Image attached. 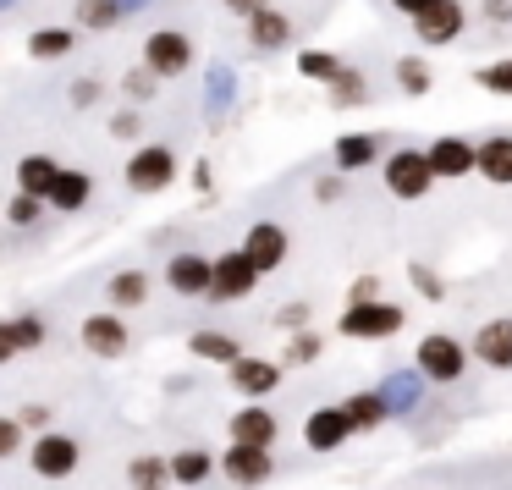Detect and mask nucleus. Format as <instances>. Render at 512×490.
<instances>
[{
  "instance_id": "1",
  "label": "nucleus",
  "mask_w": 512,
  "mask_h": 490,
  "mask_svg": "<svg viewBox=\"0 0 512 490\" xmlns=\"http://www.w3.org/2000/svg\"><path fill=\"white\" fill-rule=\"evenodd\" d=\"M463 364H468L463 342H457V336H446V331H430V336L419 342V353H413L419 380H441V386H452V380L463 375Z\"/></svg>"
},
{
  "instance_id": "2",
  "label": "nucleus",
  "mask_w": 512,
  "mask_h": 490,
  "mask_svg": "<svg viewBox=\"0 0 512 490\" xmlns=\"http://www.w3.org/2000/svg\"><path fill=\"white\" fill-rule=\"evenodd\" d=\"M402 325H408V314H402L397 303H353L336 331L353 336V342H386V336L402 331Z\"/></svg>"
},
{
  "instance_id": "3",
  "label": "nucleus",
  "mask_w": 512,
  "mask_h": 490,
  "mask_svg": "<svg viewBox=\"0 0 512 490\" xmlns=\"http://www.w3.org/2000/svg\"><path fill=\"white\" fill-rule=\"evenodd\" d=\"M177 182V155H171L166 144H144L133 149V160H127V188L133 193H160Z\"/></svg>"
},
{
  "instance_id": "4",
  "label": "nucleus",
  "mask_w": 512,
  "mask_h": 490,
  "mask_svg": "<svg viewBox=\"0 0 512 490\" xmlns=\"http://www.w3.org/2000/svg\"><path fill=\"white\" fill-rule=\"evenodd\" d=\"M193 67V39L177 34V28H160V34H149L144 45V72H155V78H182V72Z\"/></svg>"
},
{
  "instance_id": "5",
  "label": "nucleus",
  "mask_w": 512,
  "mask_h": 490,
  "mask_svg": "<svg viewBox=\"0 0 512 490\" xmlns=\"http://www.w3.org/2000/svg\"><path fill=\"white\" fill-rule=\"evenodd\" d=\"M430 166H424L419 149H397V155L386 160V193L391 199H424L430 193Z\"/></svg>"
},
{
  "instance_id": "6",
  "label": "nucleus",
  "mask_w": 512,
  "mask_h": 490,
  "mask_svg": "<svg viewBox=\"0 0 512 490\" xmlns=\"http://www.w3.org/2000/svg\"><path fill=\"white\" fill-rule=\"evenodd\" d=\"M254 287H259V276H254V265H248L243 254H221V259H210V292H204V298L232 303V298H248Z\"/></svg>"
},
{
  "instance_id": "7",
  "label": "nucleus",
  "mask_w": 512,
  "mask_h": 490,
  "mask_svg": "<svg viewBox=\"0 0 512 490\" xmlns=\"http://www.w3.org/2000/svg\"><path fill=\"white\" fill-rule=\"evenodd\" d=\"M237 254L254 265V276H265V270H276L281 259H287V232H281L276 221H259V226H248V237H243Z\"/></svg>"
},
{
  "instance_id": "8",
  "label": "nucleus",
  "mask_w": 512,
  "mask_h": 490,
  "mask_svg": "<svg viewBox=\"0 0 512 490\" xmlns=\"http://www.w3.org/2000/svg\"><path fill=\"white\" fill-rule=\"evenodd\" d=\"M78 441H72V435H56V430H45L34 441V474L39 479H67L72 468H78Z\"/></svg>"
},
{
  "instance_id": "9",
  "label": "nucleus",
  "mask_w": 512,
  "mask_h": 490,
  "mask_svg": "<svg viewBox=\"0 0 512 490\" xmlns=\"http://www.w3.org/2000/svg\"><path fill=\"white\" fill-rule=\"evenodd\" d=\"M375 397H380V408H386V419H408V413H419V402H424L419 369H391L386 386H380Z\"/></svg>"
},
{
  "instance_id": "10",
  "label": "nucleus",
  "mask_w": 512,
  "mask_h": 490,
  "mask_svg": "<svg viewBox=\"0 0 512 490\" xmlns=\"http://www.w3.org/2000/svg\"><path fill=\"white\" fill-rule=\"evenodd\" d=\"M413 34H419L424 45H452V39L463 34V6H457V0H430V6L413 17Z\"/></svg>"
},
{
  "instance_id": "11",
  "label": "nucleus",
  "mask_w": 512,
  "mask_h": 490,
  "mask_svg": "<svg viewBox=\"0 0 512 490\" xmlns=\"http://www.w3.org/2000/svg\"><path fill=\"white\" fill-rule=\"evenodd\" d=\"M221 468H226V479L232 485H265L270 474H276V457L265 452V446H226V457H221Z\"/></svg>"
},
{
  "instance_id": "12",
  "label": "nucleus",
  "mask_w": 512,
  "mask_h": 490,
  "mask_svg": "<svg viewBox=\"0 0 512 490\" xmlns=\"http://www.w3.org/2000/svg\"><path fill=\"white\" fill-rule=\"evenodd\" d=\"M78 336H83V347H89L94 358H122V353H127V325H122V314H89Z\"/></svg>"
},
{
  "instance_id": "13",
  "label": "nucleus",
  "mask_w": 512,
  "mask_h": 490,
  "mask_svg": "<svg viewBox=\"0 0 512 490\" xmlns=\"http://www.w3.org/2000/svg\"><path fill=\"white\" fill-rule=\"evenodd\" d=\"M424 166H430V177H468L474 171V144L468 138H435L424 149Z\"/></svg>"
},
{
  "instance_id": "14",
  "label": "nucleus",
  "mask_w": 512,
  "mask_h": 490,
  "mask_svg": "<svg viewBox=\"0 0 512 490\" xmlns=\"http://www.w3.org/2000/svg\"><path fill=\"white\" fill-rule=\"evenodd\" d=\"M226 375L243 397H265L281 386V364H270V358H237V364H226Z\"/></svg>"
},
{
  "instance_id": "15",
  "label": "nucleus",
  "mask_w": 512,
  "mask_h": 490,
  "mask_svg": "<svg viewBox=\"0 0 512 490\" xmlns=\"http://www.w3.org/2000/svg\"><path fill=\"white\" fill-rule=\"evenodd\" d=\"M276 430H281L276 413H265L259 402H248L243 413H232V441L237 446H265L270 452V446H276Z\"/></svg>"
},
{
  "instance_id": "16",
  "label": "nucleus",
  "mask_w": 512,
  "mask_h": 490,
  "mask_svg": "<svg viewBox=\"0 0 512 490\" xmlns=\"http://www.w3.org/2000/svg\"><path fill=\"white\" fill-rule=\"evenodd\" d=\"M166 281H171V292H182V298H204V292H210V259L177 254L166 265Z\"/></svg>"
},
{
  "instance_id": "17",
  "label": "nucleus",
  "mask_w": 512,
  "mask_h": 490,
  "mask_svg": "<svg viewBox=\"0 0 512 490\" xmlns=\"http://www.w3.org/2000/svg\"><path fill=\"white\" fill-rule=\"evenodd\" d=\"M347 419H342V408H314L309 413V424H303V441L314 446V452H336V446L347 441Z\"/></svg>"
},
{
  "instance_id": "18",
  "label": "nucleus",
  "mask_w": 512,
  "mask_h": 490,
  "mask_svg": "<svg viewBox=\"0 0 512 490\" xmlns=\"http://www.w3.org/2000/svg\"><path fill=\"white\" fill-rule=\"evenodd\" d=\"M474 353H479V364H490V369H512V320H490V325H479Z\"/></svg>"
},
{
  "instance_id": "19",
  "label": "nucleus",
  "mask_w": 512,
  "mask_h": 490,
  "mask_svg": "<svg viewBox=\"0 0 512 490\" xmlns=\"http://www.w3.org/2000/svg\"><path fill=\"white\" fill-rule=\"evenodd\" d=\"M248 39H254L259 50H281L292 39L287 12H276V6H254V12H248Z\"/></svg>"
},
{
  "instance_id": "20",
  "label": "nucleus",
  "mask_w": 512,
  "mask_h": 490,
  "mask_svg": "<svg viewBox=\"0 0 512 490\" xmlns=\"http://www.w3.org/2000/svg\"><path fill=\"white\" fill-rule=\"evenodd\" d=\"M56 160L50 155H28L23 166H17V193H23V199H34V204H45L50 199V188H56Z\"/></svg>"
},
{
  "instance_id": "21",
  "label": "nucleus",
  "mask_w": 512,
  "mask_h": 490,
  "mask_svg": "<svg viewBox=\"0 0 512 490\" xmlns=\"http://www.w3.org/2000/svg\"><path fill=\"white\" fill-rule=\"evenodd\" d=\"M474 171L490 182H512V138H485V144H474Z\"/></svg>"
},
{
  "instance_id": "22",
  "label": "nucleus",
  "mask_w": 512,
  "mask_h": 490,
  "mask_svg": "<svg viewBox=\"0 0 512 490\" xmlns=\"http://www.w3.org/2000/svg\"><path fill=\"white\" fill-rule=\"evenodd\" d=\"M89 193H94L89 171H56V188H50L45 204H56V210H83V204H89Z\"/></svg>"
},
{
  "instance_id": "23",
  "label": "nucleus",
  "mask_w": 512,
  "mask_h": 490,
  "mask_svg": "<svg viewBox=\"0 0 512 490\" xmlns=\"http://www.w3.org/2000/svg\"><path fill=\"white\" fill-rule=\"evenodd\" d=\"M369 100V78L358 67H342L331 78V111H353V105H364Z\"/></svg>"
},
{
  "instance_id": "24",
  "label": "nucleus",
  "mask_w": 512,
  "mask_h": 490,
  "mask_svg": "<svg viewBox=\"0 0 512 490\" xmlns=\"http://www.w3.org/2000/svg\"><path fill=\"white\" fill-rule=\"evenodd\" d=\"M210 468H215V457L199 452V446H188V452H177L166 463V474L177 479V485H204V479H210Z\"/></svg>"
},
{
  "instance_id": "25",
  "label": "nucleus",
  "mask_w": 512,
  "mask_h": 490,
  "mask_svg": "<svg viewBox=\"0 0 512 490\" xmlns=\"http://www.w3.org/2000/svg\"><path fill=\"white\" fill-rule=\"evenodd\" d=\"M375 138H369V133H342V138H336V149H331V155H336V171H358V166H369V160H375Z\"/></svg>"
},
{
  "instance_id": "26",
  "label": "nucleus",
  "mask_w": 512,
  "mask_h": 490,
  "mask_svg": "<svg viewBox=\"0 0 512 490\" xmlns=\"http://www.w3.org/2000/svg\"><path fill=\"white\" fill-rule=\"evenodd\" d=\"M342 419H347V430H375V424H386V408H380L375 391H358V397L342 402Z\"/></svg>"
},
{
  "instance_id": "27",
  "label": "nucleus",
  "mask_w": 512,
  "mask_h": 490,
  "mask_svg": "<svg viewBox=\"0 0 512 490\" xmlns=\"http://www.w3.org/2000/svg\"><path fill=\"white\" fill-rule=\"evenodd\" d=\"M144 298H149V276H144V270H116V276H111V303H116V309H138Z\"/></svg>"
},
{
  "instance_id": "28",
  "label": "nucleus",
  "mask_w": 512,
  "mask_h": 490,
  "mask_svg": "<svg viewBox=\"0 0 512 490\" xmlns=\"http://www.w3.org/2000/svg\"><path fill=\"white\" fill-rule=\"evenodd\" d=\"M188 347H193V358H210V364H237V358H243V347L221 331H199Z\"/></svg>"
},
{
  "instance_id": "29",
  "label": "nucleus",
  "mask_w": 512,
  "mask_h": 490,
  "mask_svg": "<svg viewBox=\"0 0 512 490\" xmlns=\"http://www.w3.org/2000/svg\"><path fill=\"white\" fill-rule=\"evenodd\" d=\"M122 17H127V12L116 6V0H78V23H83V28H94V34L116 28Z\"/></svg>"
},
{
  "instance_id": "30",
  "label": "nucleus",
  "mask_w": 512,
  "mask_h": 490,
  "mask_svg": "<svg viewBox=\"0 0 512 490\" xmlns=\"http://www.w3.org/2000/svg\"><path fill=\"white\" fill-rule=\"evenodd\" d=\"M72 50V28H39L34 39H28V56L34 61H56Z\"/></svg>"
},
{
  "instance_id": "31",
  "label": "nucleus",
  "mask_w": 512,
  "mask_h": 490,
  "mask_svg": "<svg viewBox=\"0 0 512 490\" xmlns=\"http://www.w3.org/2000/svg\"><path fill=\"white\" fill-rule=\"evenodd\" d=\"M342 67H347V61H336L331 50H303V56H298V72H303L309 83H331Z\"/></svg>"
},
{
  "instance_id": "32",
  "label": "nucleus",
  "mask_w": 512,
  "mask_h": 490,
  "mask_svg": "<svg viewBox=\"0 0 512 490\" xmlns=\"http://www.w3.org/2000/svg\"><path fill=\"white\" fill-rule=\"evenodd\" d=\"M127 479H133V490H160L166 485V457H133V463H127Z\"/></svg>"
},
{
  "instance_id": "33",
  "label": "nucleus",
  "mask_w": 512,
  "mask_h": 490,
  "mask_svg": "<svg viewBox=\"0 0 512 490\" xmlns=\"http://www.w3.org/2000/svg\"><path fill=\"white\" fill-rule=\"evenodd\" d=\"M204 94H210L215 111H226V105L237 100V72H232V67H210V78H204Z\"/></svg>"
},
{
  "instance_id": "34",
  "label": "nucleus",
  "mask_w": 512,
  "mask_h": 490,
  "mask_svg": "<svg viewBox=\"0 0 512 490\" xmlns=\"http://www.w3.org/2000/svg\"><path fill=\"white\" fill-rule=\"evenodd\" d=\"M397 89H408V94H430V67H424L419 56H402V61H397Z\"/></svg>"
},
{
  "instance_id": "35",
  "label": "nucleus",
  "mask_w": 512,
  "mask_h": 490,
  "mask_svg": "<svg viewBox=\"0 0 512 490\" xmlns=\"http://www.w3.org/2000/svg\"><path fill=\"white\" fill-rule=\"evenodd\" d=\"M6 325H12L17 353H28V347H39V342H45V320H39V314H17V320H6Z\"/></svg>"
},
{
  "instance_id": "36",
  "label": "nucleus",
  "mask_w": 512,
  "mask_h": 490,
  "mask_svg": "<svg viewBox=\"0 0 512 490\" xmlns=\"http://www.w3.org/2000/svg\"><path fill=\"white\" fill-rule=\"evenodd\" d=\"M325 353L320 331H292V347H287V364H314Z\"/></svg>"
},
{
  "instance_id": "37",
  "label": "nucleus",
  "mask_w": 512,
  "mask_h": 490,
  "mask_svg": "<svg viewBox=\"0 0 512 490\" xmlns=\"http://www.w3.org/2000/svg\"><path fill=\"white\" fill-rule=\"evenodd\" d=\"M474 83H479V89H490V94H512V61L479 67V72H474Z\"/></svg>"
},
{
  "instance_id": "38",
  "label": "nucleus",
  "mask_w": 512,
  "mask_h": 490,
  "mask_svg": "<svg viewBox=\"0 0 512 490\" xmlns=\"http://www.w3.org/2000/svg\"><path fill=\"white\" fill-rule=\"evenodd\" d=\"M408 276H413V287H419V298H430V303H441V298H446V281L435 276L430 265H408Z\"/></svg>"
},
{
  "instance_id": "39",
  "label": "nucleus",
  "mask_w": 512,
  "mask_h": 490,
  "mask_svg": "<svg viewBox=\"0 0 512 490\" xmlns=\"http://www.w3.org/2000/svg\"><path fill=\"white\" fill-rule=\"evenodd\" d=\"M155 72H144V67H133V72H127V100H133V105H149V100H155Z\"/></svg>"
},
{
  "instance_id": "40",
  "label": "nucleus",
  "mask_w": 512,
  "mask_h": 490,
  "mask_svg": "<svg viewBox=\"0 0 512 490\" xmlns=\"http://www.w3.org/2000/svg\"><path fill=\"white\" fill-rule=\"evenodd\" d=\"M17 452H23V424H17L12 413H0V463L17 457Z\"/></svg>"
},
{
  "instance_id": "41",
  "label": "nucleus",
  "mask_w": 512,
  "mask_h": 490,
  "mask_svg": "<svg viewBox=\"0 0 512 490\" xmlns=\"http://www.w3.org/2000/svg\"><path fill=\"white\" fill-rule=\"evenodd\" d=\"M39 210H45V204H34V199H23V193H17V199L6 204V221H12V226H34Z\"/></svg>"
},
{
  "instance_id": "42",
  "label": "nucleus",
  "mask_w": 512,
  "mask_h": 490,
  "mask_svg": "<svg viewBox=\"0 0 512 490\" xmlns=\"http://www.w3.org/2000/svg\"><path fill=\"white\" fill-rule=\"evenodd\" d=\"M353 303H380V276L353 281V287H347V309H353Z\"/></svg>"
},
{
  "instance_id": "43",
  "label": "nucleus",
  "mask_w": 512,
  "mask_h": 490,
  "mask_svg": "<svg viewBox=\"0 0 512 490\" xmlns=\"http://www.w3.org/2000/svg\"><path fill=\"white\" fill-rule=\"evenodd\" d=\"M281 331H309V303H287V309L276 314Z\"/></svg>"
},
{
  "instance_id": "44",
  "label": "nucleus",
  "mask_w": 512,
  "mask_h": 490,
  "mask_svg": "<svg viewBox=\"0 0 512 490\" xmlns=\"http://www.w3.org/2000/svg\"><path fill=\"white\" fill-rule=\"evenodd\" d=\"M67 100L78 105V111H89V105L100 100V83H94V78H78V83H72V89H67Z\"/></svg>"
},
{
  "instance_id": "45",
  "label": "nucleus",
  "mask_w": 512,
  "mask_h": 490,
  "mask_svg": "<svg viewBox=\"0 0 512 490\" xmlns=\"http://www.w3.org/2000/svg\"><path fill=\"white\" fill-rule=\"evenodd\" d=\"M17 424H23V430H50V408L45 402H28V408L17 413Z\"/></svg>"
},
{
  "instance_id": "46",
  "label": "nucleus",
  "mask_w": 512,
  "mask_h": 490,
  "mask_svg": "<svg viewBox=\"0 0 512 490\" xmlns=\"http://www.w3.org/2000/svg\"><path fill=\"white\" fill-rule=\"evenodd\" d=\"M485 17H490V28L512 23V0H485Z\"/></svg>"
},
{
  "instance_id": "47",
  "label": "nucleus",
  "mask_w": 512,
  "mask_h": 490,
  "mask_svg": "<svg viewBox=\"0 0 512 490\" xmlns=\"http://www.w3.org/2000/svg\"><path fill=\"white\" fill-rule=\"evenodd\" d=\"M314 199H320V204H336V199H342V182H336V177H320V182H314Z\"/></svg>"
},
{
  "instance_id": "48",
  "label": "nucleus",
  "mask_w": 512,
  "mask_h": 490,
  "mask_svg": "<svg viewBox=\"0 0 512 490\" xmlns=\"http://www.w3.org/2000/svg\"><path fill=\"white\" fill-rule=\"evenodd\" d=\"M111 133H116V138H133V133H138V111H122V116H111Z\"/></svg>"
},
{
  "instance_id": "49",
  "label": "nucleus",
  "mask_w": 512,
  "mask_h": 490,
  "mask_svg": "<svg viewBox=\"0 0 512 490\" xmlns=\"http://www.w3.org/2000/svg\"><path fill=\"white\" fill-rule=\"evenodd\" d=\"M17 358V342H12V325L0 320V364H12Z\"/></svg>"
},
{
  "instance_id": "50",
  "label": "nucleus",
  "mask_w": 512,
  "mask_h": 490,
  "mask_svg": "<svg viewBox=\"0 0 512 490\" xmlns=\"http://www.w3.org/2000/svg\"><path fill=\"white\" fill-rule=\"evenodd\" d=\"M391 6H397V12H402V17H419V12H424V6H430V0H391Z\"/></svg>"
},
{
  "instance_id": "51",
  "label": "nucleus",
  "mask_w": 512,
  "mask_h": 490,
  "mask_svg": "<svg viewBox=\"0 0 512 490\" xmlns=\"http://www.w3.org/2000/svg\"><path fill=\"white\" fill-rule=\"evenodd\" d=\"M116 6H122V12H144L149 0H116Z\"/></svg>"
},
{
  "instance_id": "52",
  "label": "nucleus",
  "mask_w": 512,
  "mask_h": 490,
  "mask_svg": "<svg viewBox=\"0 0 512 490\" xmlns=\"http://www.w3.org/2000/svg\"><path fill=\"white\" fill-rule=\"evenodd\" d=\"M226 6H237V12H254L259 0H226Z\"/></svg>"
},
{
  "instance_id": "53",
  "label": "nucleus",
  "mask_w": 512,
  "mask_h": 490,
  "mask_svg": "<svg viewBox=\"0 0 512 490\" xmlns=\"http://www.w3.org/2000/svg\"><path fill=\"white\" fill-rule=\"evenodd\" d=\"M12 6H17V0H0V12H12Z\"/></svg>"
}]
</instances>
